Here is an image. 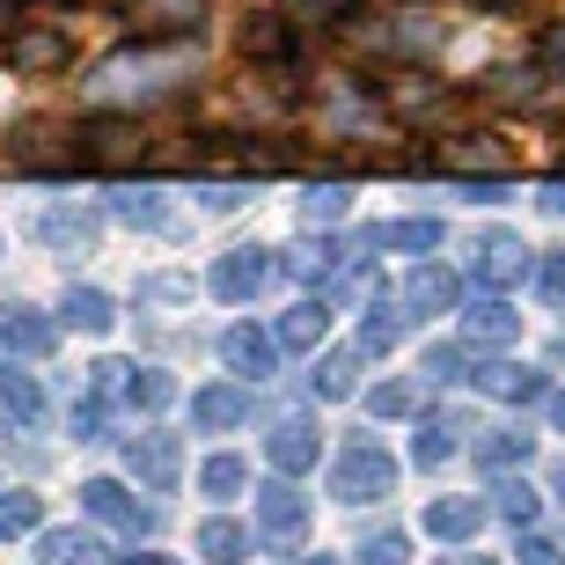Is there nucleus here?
Listing matches in <instances>:
<instances>
[{
    "label": "nucleus",
    "instance_id": "nucleus-5",
    "mask_svg": "<svg viewBox=\"0 0 565 565\" xmlns=\"http://www.w3.org/2000/svg\"><path fill=\"white\" fill-rule=\"evenodd\" d=\"M126 470L147 484V492H177V478H184V448H177V434L147 426V434L126 440Z\"/></svg>",
    "mask_w": 565,
    "mask_h": 565
},
{
    "label": "nucleus",
    "instance_id": "nucleus-8",
    "mask_svg": "<svg viewBox=\"0 0 565 565\" xmlns=\"http://www.w3.org/2000/svg\"><path fill=\"white\" fill-rule=\"evenodd\" d=\"M257 529H265L273 544H294V536L309 529V492H294V478L257 484Z\"/></svg>",
    "mask_w": 565,
    "mask_h": 565
},
{
    "label": "nucleus",
    "instance_id": "nucleus-9",
    "mask_svg": "<svg viewBox=\"0 0 565 565\" xmlns=\"http://www.w3.org/2000/svg\"><path fill=\"white\" fill-rule=\"evenodd\" d=\"M316 456H323V434H316V419H279L273 434H265V462H273L279 478H301V470H316Z\"/></svg>",
    "mask_w": 565,
    "mask_h": 565
},
{
    "label": "nucleus",
    "instance_id": "nucleus-10",
    "mask_svg": "<svg viewBox=\"0 0 565 565\" xmlns=\"http://www.w3.org/2000/svg\"><path fill=\"white\" fill-rule=\"evenodd\" d=\"M243 419H250V382H206L191 397V426L199 434H235Z\"/></svg>",
    "mask_w": 565,
    "mask_h": 565
},
{
    "label": "nucleus",
    "instance_id": "nucleus-40",
    "mask_svg": "<svg viewBox=\"0 0 565 565\" xmlns=\"http://www.w3.org/2000/svg\"><path fill=\"white\" fill-rule=\"evenodd\" d=\"M294 15L316 22V30H338V22L353 15V0H294Z\"/></svg>",
    "mask_w": 565,
    "mask_h": 565
},
{
    "label": "nucleus",
    "instance_id": "nucleus-41",
    "mask_svg": "<svg viewBox=\"0 0 565 565\" xmlns=\"http://www.w3.org/2000/svg\"><path fill=\"white\" fill-rule=\"evenodd\" d=\"M412 404H419V390H412V382H382V390H375V419H404Z\"/></svg>",
    "mask_w": 565,
    "mask_h": 565
},
{
    "label": "nucleus",
    "instance_id": "nucleus-42",
    "mask_svg": "<svg viewBox=\"0 0 565 565\" xmlns=\"http://www.w3.org/2000/svg\"><path fill=\"white\" fill-rule=\"evenodd\" d=\"M536 294H544V301H565V250L551 257V265H536Z\"/></svg>",
    "mask_w": 565,
    "mask_h": 565
},
{
    "label": "nucleus",
    "instance_id": "nucleus-17",
    "mask_svg": "<svg viewBox=\"0 0 565 565\" xmlns=\"http://www.w3.org/2000/svg\"><path fill=\"white\" fill-rule=\"evenodd\" d=\"M440 162H448V169H492V177H507V169H514V147H507L500 132H462V140L440 147Z\"/></svg>",
    "mask_w": 565,
    "mask_h": 565
},
{
    "label": "nucleus",
    "instance_id": "nucleus-11",
    "mask_svg": "<svg viewBox=\"0 0 565 565\" xmlns=\"http://www.w3.org/2000/svg\"><path fill=\"white\" fill-rule=\"evenodd\" d=\"M96 228H104V221H96L82 199H60V206H44V221H38V235H44L60 257H82L88 243H96Z\"/></svg>",
    "mask_w": 565,
    "mask_h": 565
},
{
    "label": "nucleus",
    "instance_id": "nucleus-18",
    "mask_svg": "<svg viewBox=\"0 0 565 565\" xmlns=\"http://www.w3.org/2000/svg\"><path fill=\"white\" fill-rule=\"evenodd\" d=\"M323 338H331V301H323V294H316V301H294V309L279 316V345H287V353H316Z\"/></svg>",
    "mask_w": 565,
    "mask_h": 565
},
{
    "label": "nucleus",
    "instance_id": "nucleus-6",
    "mask_svg": "<svg viewBox=\"0 0 565 565\" xmlns=\"http://www.w3.org/2000/svg\"><path fill=\"white\" fill-rule=\"evenodd\" d=\"M82 507H88L104 529H118V536H147V529H154V514H147V507L132 500L118 478H88V484H82Z\"/></svg>",
    "mask_w": 565,
    "mask_h": 565
},
{
    "label": "nucleus",
    "instance_id": "nucleus-36",
    "mask_svg": "<svg viewBox=\"0 0 565 565\" xmlns=\"http://www.w3.org/2000/svg\"><path fill=\"white\" fill-rule=\"evenodd\" d=\"M412 544H404V529H375V536H360V565H404Z\"/></svg>",
    "mask_w": 565,
    "mask_h": 565
},
{
    "label": "nucleus",
    "instance_id": "nucleus-20",
    "mask_svg": "<svg viewBox=\"0 0 565 565\" xmlns=\"http://www.w3.org/2000/svg\"><path fill=\"white\" fill-rule=\"evenodd\" d=\"M484 522V500H434L426 507V536L434 544H470Z\"/></svg>",
    "mask_w": 565,
    "mask_h": 565
},
{
    "label": "nucleus",
    "instance_id": "nucleus-13",
    "mask_svg": "<svg viewBox=\"0 0 565 565\" xmlns=\"http://www.w3.org/2000/svg\"><path fill=\"white\" fill-rule=\"evenodd\" d=\"M367 250H382V257H434L440 250V221H375V228L360 235Z\"/></svg>",
    "mask_w": 565,
    "mask_h": 565
},
{
    "label": "nucleus",
    "instance_id": "nucleus-19",
    "mask_svg": "<svg viewBox=\"0 0 565 565\" xmlns=\"http://www.w3.org/2000/svg\"><path fill=\"white\" fill-rule=\"evenodd\" d=\"M514 331H522V316L507 309L500 294H492V301H470V309H462V338H470V345H514Z\"/></svg>",
    "mask_w": 565,
    "mask_h": 565
},
{
    "label": "nucleus",
    "instance_id": "nucleus-52",
    "mask_svg": "<svg viewBox=\"0 0 565 565\" xmlns=\"http://www.w3.org/2000/svg\"><path fill=\"white\" fill-rule=\"evenodd\" d=\"M301 565H338V558H323V551H316V558H301Z\"/></svg>",
    "mask_w": 565,
    "mask_h": 565
},
{
    "label": "nucleus",
    "instance_id": "nucleus-27",
    "mask_svg": "<svg viewBox=\"0 0 565 565\" xmlns=\"http://www.w3.org/2000/svg\"><path fill=\"white\" fill-rule=\"evenodd\" d=\"M243 484H250V462L243 456H206L199 462V492H206V500H235Z\"/></svg>",
    "mask_w": 565,
    "mask_h": 565
},
{
    "label": "nucleus",
    "instance_id": "nucleus-28",
    "mask_svg": "<svg viewBox=\"0 0 565 565\" xmlns=\"http://www.w3.org/2000/svg\"><path fill=\"white\" fill-rule=\"evenodd\" d=\"M492 507H500V522L529 529L536 514H544V492H536V484H522V478H500V484H492Z\"/></svg>",
    "mask_w": 565,
    "mask_h": 565
},
{
    "label": "nucleus",
    "instance_id": "nucleus-43",
    "mask_svg": "<svg viewBox=\"0 0 565 565\" xmlns=\"http://www.w3.org/2000/svg\"><path fill=\"white\" fill-rule=\"evenodd\" d=\"M140 294H147V301H184V294H191V279H184V273H162V279H147Z\"/></svg>",
    "mask_w": 565,
    "mask_h": 565
},
{
    "label": "nucleus",
    "instance_id": "nucleus-31",
    "mask_svg": "<svg viewBox=\"0 0 565 565\" xmlns=\"http://www.w3.org/2000/svg\"><path fill=\"white\" fill-rule=\"evenodd\" d=\"M353 382H360V353H331V360L309 375V390H316L323 404H338V397H353Z\"/></svg>",
    "mask_w": 565,
    "mask_h": 565
},
{
    "label": "nucleus",
    "instance_id": "nucleus-44",
    "mask_svg": "<svg viewBox=\"0 0 565 565\" xmlns=\"http://www.w3.org/2000/svg\"><path fill=\"white\" fill-rule=\"evenodd\" d=\"M536 52H544V66H551V74H565V22H551L544 38H536Z\"/></svg>",
    "mask_w": 565,
    "mask_h": 565
},
{
    "label": "nucleus",
    "instance_id": "nucleus-51",
    "mask_svg": "<svg viewBox=\"0 0 565 565\" xmlns=\"http://www.w3.org/2000/svg\"><path fill=\"white\" fill-rule=\"evenodd\" d=\"M551 500H565V462H558V470H551Z\"/></svg>",
    "mask_w": 565,
    "mask_h": 565
},
{
    "label": "nucleus",
    "instance_id": "nucleus-23",
    "mask_svg": "<svg viewBox=\"0 0 565 565\" xmlns=\"http://www.w3.org/2000/svg\"><path fill=\"white\" fill-rule=\"evenodd\" d=\"M199 558H206V565H243V558H250V529L228 522V514L199 522Z\"/></svg>",
    "mask_w": 565,
    "mask_h": 565
},
{
    "label": "nucleus",
    "instance_id": "nucleus-15",
    "mask_svg": "<svg viewBox=\"0 0 565 565\" xmlns=\"http://www.w3.org/2000/svg\"><path fill=\"white\" fill-rule=\"evenodd\" d=\"M199 22H206V0H132L140 38H191Z\"/></svg>",
    "mask_w": 565,
    "mask_h": 565
},
{
    "label": "nucleus",
    "instance_id": "nucleus-2",
    "mask_svg": "<svg viewBox=\"0 0 565 565\" xmlns=\"http://www.w3.org/2000/svg\"><path fill=\"white\" fill-rule=\"evenodd\" d=\"M273 250H257V243H243V250H221L213 257V273H206V287H213V301H257V294L273 287Z\"/></svg>",
    "mask_w": 565,
    "mask_h": 565
},
{
    "label": "nucleus",
    "instance_id": "nucleus-29",
    "mask_svg": "<svg viewBox=\"0 0 565 565\" xmlns=\"http://www.w3.org/2000/svg\"><path fill=\"white\" fill-rule=\"evenodd\" d=\"M38 529H44V500L38 492H0V536L22 544V536H38Z\"/></svg>",
    "mask_w": 565,
    "mask_h": 565
},
{
    "label": "nucleus",
    "instance_id": "nucleus-4",
    "mask_svg": "<svg viewBox=\"0 0 565 565\" xmlns=\"http://www.w3.org/2000/svg\"><path fill=\"white\" fill-rule=\"evenodd\" d=\"M279 353H287L279 331H257V323H228V331H221V360H228L235 382H273Z\"/></svg>",
    "mask_w": 565,
    "mask_h": 565
},
{
    "label": "nucleus",
    "instance_id": "nucleus-7",
    "mask_svg": "<svg viewBox=\"0 0 565 565\" xmlns=\"http://www.w3.org/2000/svg\"><path fill=\"white\" fill-rule=\"evenodd\" d=\"M235 44H243V60H250V66H287L294 60V15L250 8V15H243V30H235Z\"/></svg>",
    "mask_w": 565,
    "mask_h": 565
},
{
    "label": "nucleus",
    "instance_id": "nucleus-24",
    "mask_svg": "<svg viewBox=\"0 0 565 565\" xmlns=\"http://www.w3.org/2000/svg\"><path fill=\"white\" fill-rule=\"evenodd\" d=\"M0 419L30 434V426L44 419V390H38L30 375H0Z\"/></svg>",
    "mask_w": 565,
    "mask_h": 565
},
{
    "label": "nucleus",
    "instance_id": "nucleus-16",
    "mask_svg": "<svg viewBox=\"0 0 565 565\" xmlns=\"http://www.w3.org/2000/svg\"><path fill=\"white\" fill-rule=\"evenodd\" d=\"M66 60H74L66 30H15V38H8V66H15V74H60Z\"/></svg>",
    "mask_w": 565,
    "mask_h": 565
},
{
    "label": "nucleus",
    "instance_id": "nucleus-34",
    "mask_svg": "<svg viewBox=\"0 0 565 565\" xmlns=\"http://www.w3.org/2000/svg\"><path fill=\"white\" fill-rule=\"evenodd\" d=\"M169 397H177V382H169L162 367H132V390H126V404H132V412H162Z\"/></svg>",
    "mask_w": 565,
    "mask_h": 565
},
{
    "label": "nucleus",
    "instance_id": "nucleus-50",
    "mask_svg": "<svg viewBox=\"0 0 565 565\" xmlns=\"http://www.w3.org/2000/svg\"><path fill=\"white\" fill-rule=\"evenodd\" d=\"M15 15H22L15 0H0V38H8V30H15Z\"/></svg>",
    "mask_w": 565,
    "mask_h": 565
},
{
    "label": "nucleus",
    "instance_id": "nucleus-46",
    "mask_svg": "<svg viewBox=\"0 0 565 565\" xmlns=\"http://www.w3.org/2000/svg\"><path fill=\"white\" fill-rule=\"evenodd\" d=\"M118 565H184V558H169V551H132V558H118Z\"/></svg>",
    "mask_w": 565,
    "mask_h": 565
},
{
    "label": "nucleus",
    "instance_id": "nucleus-38",
    "mask_svg": "<svg viewBox=\"0 0 565 565\" xmlns=\"http://www.w3.org/2000/svg\"><path fill=\"white\" fill-rule=\"evenodd\" d=\"M462 367H470V353H462V345H426V367H419V375L426 382H462Z\"/></svg>",
    "mask_w": 565,
    "mask_h": 565
},
{
    "label": "nucleus",
    "instance_id": "nucleus-3",
    "mask_svg": "<svg viewBox=\"0 0 565 565\" xmlns=\"http://www.w3.org/2000/svg\"><path fill=\"white\" fill-rule=\"evenodd\" d=\"M140 154H147L140 118H88V126H74V162L118 169V162H140Z\"/></svg>",
    "mask_w": 565,
    "mask_h": 565
},
{
    "label": "nucleus",
    "instance_id": "nucleus-14",
    "mask_svg": "<svg viewBox=\"0 0 565 565\" xmlns=\"http://www.w3.org/2000/svg\"><path fill=\"white\" fill-rule=\"evenodd\" d=\"M0 345L22 353V360H44L52 345H60V323H52L44 309H30V301H15V309L0 316Z\"/></svg>",
    "mask_w": 565,
    "mask_h": 565
},
{
    "label": "nucleus",
    "instance_id": "nucleus-1",
    "mask_svg": "<svg viewBox=\"0 0 565 565\" xmlns=\"http://www.w3.org/2000/svg\"><path fill=\"white\" fill-rule=\"evenodd\" d=\"M331 492H338L345 507L390 500V492H397V456H382L375 440H353V448L338 456V470H331Z\"/></svg>",
    "mask_w": 565,
    "mask_h": 565
},
{
    "label": "nucleus",
    "instance_id": "nucleus-32",
    "mask_svg": "<svg viewBox=\"0 0 565 565\" xmlns=\"http://www.w3.org/2000/svg\"><path fill=\"white\" fill-rule=\"evenodd\" d=\"M397 338H404V316L390 301H367V316H360V353H390Z\"/></svg>",
    "mask_w": 565,
    "mask_h": 565
},
{
    "label": "nucleus",
    "instance_id": "nucleus-26",
    "mask_svg": "<svg viewBox=\"0 0 565 565\" xmlns=\"http://www.w3.org/2000/svg\"><path fill=\"white\" fill-rule=\"evenodd\" d=\"M44 565H110L88 529H44Z\"/></svg>",
    "mask_w": 565,
    "mask_h": 565
},
{
    "label": "nucleus",
    "instance_id": "nucleus-22",
    "mask_svg": "<svg viewBox=\"0 0 565 565\" xmlns=\"http://www.w3.org/2000/svg\"><path fill=\"white\" fill-rule=\"evenodd\" d=\"M478 382L500 404H536V397H544V375H536V367H522V360H492V367H478Z\"/></svg>",
    "mask_w": 565,
    "mask_h": 565
},
{
    "label": "nucleus",
    "instance_id": "nucleus-35",
    "mask_svg": "<svg viewBox=\"0 0 565 565\" xmlns=\"http://www.w3.org/2000/svg\"><path fill=\"white\" fill-rule=\"evenodd\" d=\"M456 426H419V434H412V462H419V470H440V462L456 456Z\"/></svg>",
    "mask_w": 565,
    "mask_h": 565
},
{
    "label": "nucleus",
    "instance_id": "nucleus-48",
    "mask_svg": "<svg viewBox=\"0 0 565 565\" xmlns=\"http://www.w3.org/2000/svg\"><path fill=\"white\" fill-rule=\"evenodd\" d=\"M440 565H500V558H478V551H448Z\"/></svg>",
    "mask_w": 565,
    "mask_h": 565
},
{
    "label": "nucleus",
    "instance_id": "nucleus-33",
    "mask_svg": "<svg viewBox=\"0 0 565 565\" xmlns=\"http://www.w3.org/2000/svg\"><path fill=\"white\" fill-rule=\"evenodd\" d=\"M110 213H118L126 228H169L162 191H118V199H110Z\"/></svg>",
    "mask_w": 565,
    "mask_h": 565
},
{
    "label": "nucleus",
    "instance_id": "nucleus-49",
    "mask_svg": "<svg viewBox=\"0 0 565 565\" xmlns=\"http://www.w3.org/2000/svg\"><path fill=\"white\" fill-rule=\"evenodd\" d=\"M551 434H565V390L551 397Z\"/></svg>",
    "mask_w": 565,
    "mask_h": 565
},
{
    "label": "nucleus",
    "instance_id": "nucleus-21",
    "mask_svg": "<svg viewBox=\"0 0 565 565\" xmlns=\"http://www.w3.org/2000/svg\"><path fill=\"white\" fill-rule=\"evenodd\" d=\"M404 309H412V316H448V309H456V273L419 265V273L404 279Z\"/></svg>",
    "mask_w": 565,
    "mask_h": 565
},
{
    "label": "nucleus",
    "instance_id": "nucleus-37",
    "mask_svg": "<svg viewBox=\"0 0 565 565\" xmlns=\"http://www.w3.org/2000/svg\"><path fill=\"white\" fill-rule=\"evenodd\" d=\"M338 265H345V257H338V243H316V250H301V257H294V279L323 287V279H338Z\"/></svg>",
    "mask_w": 565,
    "mask_h": 565
},
{
    "label": "nucleus",
    "instance_id": "nucleus-39",
    "mask_svg": "<svg viewBox=\"0 0 565 565\" xmlns=\"http://www.w3.org/2000/svg\"><path fill=\"white\" fill-rule=\"evenodd\" d=\"M301 213H309V228H316V221H323V228H331V221H345V191H338V184L309 191V199H301Z\"/></svg>",
    "mask_w": 565,
    "mask_h": 565
},
{
    "label": "nucleus",
    "instance_id": "nucleus-12",
    "mask_svg": "<svg viewBox=\"0 0 565 565\" xmlns=\"http://www.w3.org/2000/svg\"><path fill=\"white\" fill-rule=\"evenodd\" d=\"M470 273L484 279V287H514V279L529 273V243L514 228H492V235H478V265Z\"/></svg>",
    "mask_w": 565,
    "mask_h": 565
},
{
    "label": "nucleus",
    "instance_id": "nucleus-30",
    "mask_svg": "<svg viewBox=\"0 0 565 565\" xmlns=\"http://www.w3.org/2000/svg\"><path fill=\"white\" fill-rule=\"evenodd\" d=\"M60 316L74 323V331H110V294L104 287H74L60 301Z\"/></svg>",
    "mask_w": 565,
    "mask_h": 565
},
{
    "label": "nucleus",
    "instance_id": "nucleus-45",
    "mask_svg": "<svg viewBox=\"0 0 565 565\" xmlns=\"http://www.w3.org/2000/svg\"><path fill=\"white\" fill-rule=\"evenodd\" d=\"M522 565H565V551L544 544V536H529V544H522Z\"/></svg>",
    "mask_w": 565,
    "mask_h": 565
},
{
    "label": "nucleus",
    "instance_id": "nucleus-25",
    "mask_svg": "<svg viewBox=\"0 0 565 565\" xmlns=\"http://www.w3.org/2000/svg\"><path fill=\"white\" fill-rule=\"evenodd\" d=\"M529 456H536V434H522V426H500V434L478 440V462H484V470H522Z\"/></svg>",
    "mask_w": 565,
    "mask_h": 565
},
{
    "label": "nucleus",
    "instance_id": "nucleus-47",
    "mask_svg": "<svg viewBox=\"0 0 565 565\" xmlns=\"http://www.w3.org/2000/svg\"><path fill=\"white\" fill-rule=\"evenodd\" d=\"M536 206H544V213H558V221H565V184H544V199H536Z\"/></svg>",
    "mask_w": 565,
    "mask_h": 565
}]
</instances>
